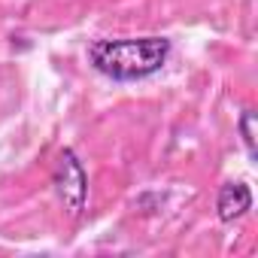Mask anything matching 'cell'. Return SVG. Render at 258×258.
I'll return each mask as SVG.
<instances>
[{"mask_svg": "<svg viewBox=\"0 0 258 258\" xmlns=\"http://www.w3.org/2000/svg\"><path fill=\"white\" fill-rule=\"evenodd\" d=\"M252 210V191L246 182H225L219 188V198H216V216L231 225L237 219H243L246 213Z\"/></svg>", "mask_w": 258, "mask_h": 258, "instance_id": "3957f363", "label": "cell"}, {"mask_svg": "<svg viewBox=\"0 0 258 258\" xmlns=\"http://www.w3.org/2000/svg\"><path fill=\"white\" fill-rule=\"evenodd\" d=\"M170 40L149 34V37H103L88 46V61L97 73L112 82H140L164 70L170 61Z\"/></svg>", "mask_w": 258, "mask_h": 258, "instance_id": "6da1fadb", "label": "cell"}, {"mask_svg": "<svg viewBox=\"0 0 258 258\" xmlns=\"http://www.w3.org/2000/svg\"><path fill=\"white\" fill-rule=\"evenodd\" d=\"M237 131H240V137H243V146H246V155L255 161L258 158V143H255V131H258V115H255V109H243V115H240V121H237Z\"/></svg>", "mask_w": 258, "mask_h": 258, "instance_id": "277c9868", "label": "cell"}, {"mask_svg": "<svg viewBox=\"0 0 258 258\" xmlns=\"http://www.w3.org/2000/svg\"><path fill=\"white\" fill-rule=\"evenodd\" d=\"M52 185L58 201L64 204V210L79 219L85 204H88V173L79 161V155L73 149H61L58 161H55V173H52Z\"/></svg>", "mask_w": 258, "mask_h": 258, "instance_id": "7a4b0ae2", "label": "cell"}]
</instances>
